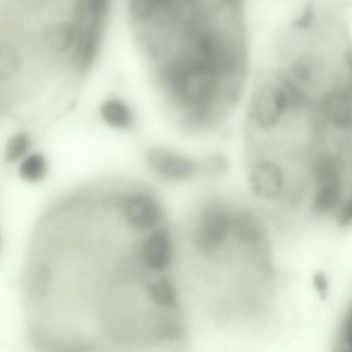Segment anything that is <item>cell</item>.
Here are the masks:
<instances>
[{
  "instance_id": "3957f363",
  "label": "cell",
  "mask_w": 352,
  "mask_h": 352,
  "mask_svg": "<svg viewBox=\"0 0 352 352\" xmlns=\"http://www.w3.org/2000/svg\"><path fill=\"white\" fill-rule=\"evenodd\" d=\"M235 211L227 205L213 201L199 214L195 228L196 244L207 258L214 259L233 235Z\"/></svg>"
},
{
  "instance_id": "8992f818",
  "label": "cell",
  "mask_w": 352,
  "mask_h": 352,
  "mask_svg": "<svg viewBox=\"0 0 352 352\" xmlns=\"http://www.w3.org/2000/svg\"><path fill=\"white\" fill-rule=\"evenodd\" d=\"M151 169L161 177L175 182L193 178L200 170L194 159L164 148H154L147 155Z\"/></svg>"
},
{
  "instance_id": "30bf717a",
  "label": "cell",
  "mask_w": 352,
  "mask_h": 352,
  "mask_svg": "<svg viewBox=\"0 0 352 352\" xmlns=\"http://www.w3.org/2000/svg\"><path fill=\"white\" fill-rule=\"evenodd\" d=\"M101 116L109 125L126 128L132 122V114L124 102L118 99H110L101 107Z\"/></svg>"
},
{
  "instance_id": "4fadbf2b",
  "label": "cell",
  "mask_w": 352,
  "mask_h": 352,
  "mask_svg": "<svg viewBox=\"0 0 352 352\" xmlns=\"http://www.w3.org/2000/svg\"><path fill=\"white\" fill-rule=\"evenodd\" d=\"M334 215L340 226H347L352 224V182L348 186Z\"/></svg>"
},
{
  "instance_id": "2e32d148",
  "label": "cell",
  "mask_w": 352,
  "mask_h": 352,
  "mask_svg": "<svg viewBox=\"0 0 352 352\" xmlns=\"http://www.w3.org/2000/svg\"><path fill=\"white\" fill-rule=\"evenodd\" d=\"M24 1H25L27 2H30L35 5H37V4L43 3V2L45 3V1H47L48 0H24Z\"/></svg>"
},
{
  "instance_id": "8fae6325",
  "label": "cell",
  "mask_w": 352,
  "mask_h": 352,
  "mask_svg": "<svg viewBox=\"0 0 352 352\" xmlns=\"http://www.w3.org/2000/svg\"><path fill=\"white\" fill-rule=\"evenodd\" d=\"M46 171V162L43 155L34 153L26 157L19 168L20 177L28 182H36L41 179Z\"/></svg>"
},
{
  "instance_id": "6da1fadb",
  "label": "cell",
  "mask_w": 352,
  "mask_h": 352,
  "mask_svg": "<svg viewBox=\"0 0 352 352\" xmlns=\"http://www.w3.org/2000/svg\"><path fill=\"white\" fill-rule=\"evenodd\" d=\"M163 206L145 190L80 196L35 223L19 292L25 338L38 352H131L165 341L173 260Z\"/></svg>"
},
{
  "instance_id": "7a4b0ae2",
  "label": "cell",
  "mask_w": 352,
  "mask_h": 352,
  "mask_svg": "<svg viewBox=\"0 0 352 352\" xmlns=\"http://www.w3.org/2000/svg\"><path fill=\"white\" fill-rule=\"evenodd\" d=\"M294 111L289 92L280 76L256 89L250 97L248 109L251 122L263 131L272 130Z\"/></svg>"
},
{
  "instance_id": "52a82bcc",
  "label": "cell",
  "mask_w": 352,
  "mask_h": 352,
  "mask_svg": "<svg viewBox=\"0 0 352 352\" xmlns=\"http://www.w3.org/2000/svg\"><path fill=\"white\" fill-rule=\"evenodd\" d=\"M287 75L311 96L310 92L317 90L324 82L325 67L320 58L305 55L294 61L290 72Z\"/></svg>"
},
{
  "instance_id": "7c38bea8",
  "label": "cell",
  "mask_w": 352,
  "mask_h": 352,
  "mask_svg": "<svg viewBox=\"0 0 352 352\" xmlns=\"http://www.w3.org/2000/svg\"><path fill=\"white\" fill-rule=\"evenodd\" d=\"M30 146V140L24 133L14 135L8 141L6 148V157L8 162H15L21 158Z\"/></svg>"
},
{
  "instance_id": "9a60e30c",
  "label": "cell",
  "mask_w": 352,
  "mask_h": 352,
  "mask_svg": "<svg viewBox=\"0 0 352 352\" xmlns=\"http://www.w3.org/2000/svg\"><path fill=\"white\" fill-rule=\"evenodd\" d=\"M314 285L320 296H325L328 290L327 277L322 273H318L314 276Z\"/></svg>"
},
{
  "instance_id": "5b68a950",
  "label": "cell",
  "mask_w": 352,
  "mask_h": 352,
  "mask_svg": "<svg viewBox=\"0 0 352 352\" xmlns=\"http://www.w3.org/2000/svg\"><path fill=\"white\" fill-rule=\"evenodd\" d=\"M248 179L254 194L262 199L278 200L286 190L285 173L283 167L272 159L262 158L253 163Z\"/></svg>"
},
{
  "instance_id": "ba28073f",
  "label": "cell",
  "mask_w": 352,
  "mask_h": 352,
  "mask_svg": "<svg viewBox=\"0 0 352 352\" xmlns=\"http://www.w3.org/2000/svg\"><path fill=\"white\" fill-rule=\"evenodd\" d=\"M329 153L341 175L352 182V134L338 131L327 144Z\"/></svg>"
},
{
  "instance_id": "277c9868",
  "label": "cell",
  "mask_w": 352,
  "mask_h": 352,
  "mask_svg": "<svg viewBox=\"0 0 352 352\" xmlns=\"http://www.w3.org/2000/svg\"><path fill=\"white\" fill-rule=\"evenodd\" d=\"M111 0H85L86 21L77 38L76 60L82 69L93 63L98 50Z\"/></svg>"
},
{
  "instance_id": "9c48e42d",
  "label": "cell",
  "mask_w": 352,
  "mask_h": 352,
  "mask_svg": "<svg viewBox=\"0 0 352 352\" xmlns=\"http://www.w3.org/2000/svg\"><path fill=\"white\" fill-rule=\"evenodd\" d=\"M75 28L66 22L50 25L44 32V41L52 52L62 53L69 50L77 41Z\"/></svg>"
},
{
  "instance_id": "5bb4252c",
  "label": "cell",
  "mask_w": 352,
  "mask_h": 352,
  "mask_svg": "<svg viewBox=\"0 0 352 352\" xmlns=\"http://www.w3.org/2000/svg\"><path fill=\"white\" fill-rule=\"evenodd\" d=\"M341 342L348 350L352 351V305L348 309L341 327Z\"/></svg>"
}]
</instances>
